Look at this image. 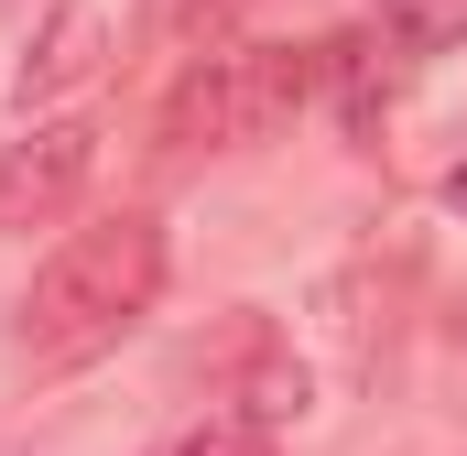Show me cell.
I'll return each instance as SVG.
<instances>
[{"label":"cell","mask_w":467,"mask_h":456,"mask_svg":"<svg viewBox=\"0 0 467 456\" xmlns=\"http://www.w3.org/2000/svg\"><path fill=\"white\" fill-rule=\"evenodd\" d=\"M229 413H250V424H294V413H305V358H294V347H272L261 326H239Z\"/></svg>","instance_id":"4"},{"label":"cell","mask_w":467,"mask_h":456,"mask_svg":"<svg viewBox=\"0 0 467 456\" xmlns=\"http://www.w3.org/2000/svg\"><path fill=\"white\" fill-rule=\"evenodd\" d=\"M152 456H272V424H250V413H196V424H174Z\"/></svg>","instance_id":"8"},{"label":"cell","mask_w":467,"mask_h":456,"mask_svg":"<svg viewBox=\"0 0 467 456\" xmlns=\"http://www.w3.org/2000/svg\"><path fill=\"white\" fill-rule=\"evenodd\" d=\"M446 207H457V218H467V163H457V174H446Z\"/></svg>","instance_id":"10"},{"label":"cell","mask_w":467,"mask_h":456,"mask_svg":"<svg viewBox=\"0 0 467 456\" xmlns=\"http://www.w3.org/2000/svg\"><path fill=\"white\" fill-rule=\"evenodd\" d=\"M327 88H337V119L369 141V130L391 119V66H380V33H337V44H327Z\"/></svg>","instance_id":"5"},{"label":"cell","mask_w":467,"mask_h":456,"mask_svg":"<svg viewBox=\"0 0 467 456\" xmlns=\"http://www.w3.org/2000/svg\"><path fill=\"white\" fill-rule=\"evenodd\" d=\"M88 174H99V119H33L22 141H0V228H55Z\"/></svg>","instance_id":"3"},{"label":"cell","mask_w":467,"mask_h":456,"mask_svg":"<svg viewBox=\"0 0 467 456\" xmlns=\"http://www.w3.org/2000/svg\"><path fill=\"white\" fill-rule=\"evenodd\" d=\"M88 66H99V11H88V0H66V11L44 22V44L22 55V98H55V88H77Z\"/></svg>","instance_id":"6"},{"label":"cell","mask_w":467,"mask_h":456,"mask_svg":"<svg viewBox=\"0 0 467 456\" xmlns=\"http://www.w3.org/2000/svg\"><path fill=\"white\" fill-rule=\"evenodd\" d=\"M229 11H239V0H185V44H218V33H229Z\"/></svg>","instance_id":"9"},{"label":"cell","mask_w":467,"mask_h":456,"mask_svg":"<svg viewBox=\"0 0 467 456\" xmlns=\"http://www.w3.org/2000/svg\"><path fill=\"white\" fill-rule=\"evenodd\" d=\"M457 347H467V316H457Z\"/></svg>","instance_id":"11"},{"label":"cell","mask_w":467,"mask_h":456,"mask_svg":"<svg viewBox=\"0 0 467 456\" xmlns=\"http://www.w3.org/2000/svg\"><path fill=\"white\" fill-rule=\"evenodd\" d=\"M380 44L391 55H446V44H467V0H380Z\"/></svg>","instance_id":"7"},{"label":"cell","mask_w":467,"mask_h":456,"mask_svg":"<svg viewBox=\"0 0 467 456\" xmlns=\"http://www.w3.org/2000/svg\"><path fill=\"white\" fill-rule=\"evenodd\" d=\"M327 88V44H207L163 98V152H250Z\"/></svg>","instance_id":"2"},{"label":"cell","mask_w":467,"mask_h":456,"mask_svg":"<svg viewBox=\"0 0 467 456\" xmlns=\"http://www.w3.org/2000/svg\"><path fill=\"white\" fill-rule=\"evenodd\" d=\"M152 294H163V228L141 218V207H109V218L66 228V239L44 250V272H33L11 337H22L33 369H88V358H109V347L152 316Z\"/></svg>","instance_id":"1"}]
</instances>
